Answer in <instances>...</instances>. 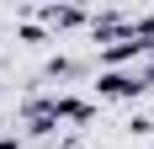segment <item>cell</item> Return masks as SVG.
Masks as SVG:
<instances>
[{
    "instance_id": "3957f363",
    "label": "cell",
    "mask_w": 154,
    "mask_h": 149,
    "mask_svg": "<svg viewBox=\"0 0 154 149\" xmlns=\"http://www.w3.org/2000/svg\"><path fill=\"white\" fill-rule=\"evenodd\" d=\"M0 149H21V138H0Z\"/></svg>"
},
{
    "instance_id": "6da1fadb",
    "label": "cell",
    "mask_w": 154,
    "mask_h": 149,
    "mask_svg": "<svg viewBox=\"0 0 154 149\" xmlns=\"http://www.w3.org/2000/svg\"><path fill=\"white\" fill-rule=\"evenodd\" d=\"M149 85H154V64L149 69H106L101 80H96L101 96H143Z\"/></svg>"
},
{
    "instance_id": "7a4b0ae2",
    "label": "cell",
    "mask_w": 154,
    "mask_h": 149,
    "mask_svg": "<svg viewBox=\"0 0 154 149\" xmlns=\"http://www.w3.org/2000/svg\"><path fill=\"white\" fill-rule=\"evenodd\" d=\"M48 21H53V27H75V21H85V11H75V5H48Z\"/></svg>"
}]
</instances>
